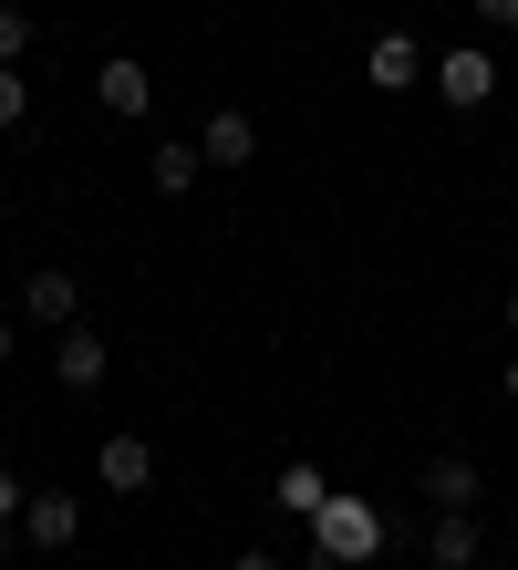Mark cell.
<instances>
[{
	"label": "cell",
	"instance_id": "6da1fadb",
	"mask_svg": "<svg viewBox=\"0 0 518 570\" xmlns=\"http://www.w3.org/2000/svg\"><path fill=\"white\" fill-rule=\"evenodd\" d=\"M301 529H311V570H363V560H384V540H394L384 509H373V498H342V488Z\"/></svg>",
	"mask_w": 518,
	"mask_h": 570
},
{
	"label": "cell",
	"instance_id": "7a4b0ae2",
	"mask_svg": "<svg viewBox=\"0 0 518 570\" xmlns=\"http://www.w3.org/2000/svg\"><path fill=\"white\" fill-rule=\"evenodd\" d=\"M426 83H436V105H446V115H477V105H498V83H508V73H498V52H488V42H446Z\"/></svg>",
	"mask_w": 518,
	"mask_h": 570
},
{
	"label": "cell",
	"instance_id": "3957f363",
	"mask_svg": "<svg viewBox=\"0 0 518 570\" xmlns=\"http://www.w3.org/2000/svg\"><path fill=\"white\" fill-rule=\"evenodd\" d=\"M94 478H104V498H146V488H156V446H146L135 425H115V435L94 446Z\"/></svg>",
	"mask_w": 518,
	"mask_h": 570
},
{
	"label": "cell",
	"instance_id": "277c9868",
	"mask_svg": "<svg viewBox=\"0 0 518 570\" xmlns=\"http://www.w3.org/2000/svg\"><path fill=\"white\" fill-rule=\"evenodd\" d=\"M21 322H31V332H74V322H84V281L42 259V271L21 281Z\"/></svg>",
	"mask_w": 518,
	"mask_h": 570
},
{
	"label": "cell",
	"instance_id": "5b68a950",
	"mask_svg": "<svg viewBox=\"0 0 518 570\" xmlns=\"http://www.w3.org/2000/svg\"><path fill=\"white\" fill-rule=\"evenodd\" d=\"M52 374H62V394H104V374H115V343L104 332H52Z\"/></svg>",
	"mask_w": 518,
	"mask_h": 570
},
{
	"label": "cell",
	"instance_id": "8992f818",
	"mask_svg": "<svg viewBox=\"0 0 518 570\" xmlns=\"http://www.w3.org/2000/svg\"><path fill=\"white\" fill-rule=\"evenodd\" d=\"M363 73H373V94H414V83L436 73V62H426V42H414V31H373Z\"/></svg>",
	"mask_w": 518,
	"mask_h": 570
},
{
	"label": "cell",
	"instance_id": "52a82bcc",
	"mask_svg": "<svg viewBox=\"0 0 518 570\" xmlns=\"http://www.w3.org/2000/svg\"><path fill=\"white\" fill-rule=\"evenodd\" d=\"M94 105L115 115V125L156 115V73H146V62H135V52H115V62H104V73H94Z\"/></svg>",
	"mask_w": 518,
	"mask_h": 570
},
{
	"label": "cell",
	"instance_id": "ba28073f",
	"mask_svg": "<svg viewBox=\"0 0 518 570\" xmlns=\"http://www.w3.org/2000/svg\"><path fill=\"white\" fill-rule=\"evenodd\" d=\"M197 156L218 166V177H238V166L260 156V115H238V105H218V115L197 125Z\"/></svg>",
	"mask_w": 518,
	"mask_h": 570
},
{
	"label": "cell",
	"instance_id": "9c48e42d",
	"mask_svg": "<svg viewBox=\"0 0 518 570\" xmlns=\"http://www.w3.org/2000/svg\"><path fill=\"white\" fill-rule=\"evenodd\" d=\"M488 540H477V509H436L426 519V570H477Z\"/></svg>",
	"mask_w": 518,
	"mask_h": 570
},
{
	"label": "cell",
	"instance_id": "30bf717a",
	"mask_svg": "<svg viewBox=\"0 0 518 570\" xmlns=\"http://www.w3.org/2000/svg\"><path fill=\"white\" fill-rule=\"evenodd\" d=\"M21 540H31V550H74V540H84V498H52V488H42V498L21 509Z\"/></svg>",
	"mask_w": 518,
	"mask_h": 570
},
{
	"label": "cell",
	"instance_id": "8fae6325",
	"mask_svg": "<svg viewBox=\"0 0 518 570\" xmlns=\"http://www.w3.org/2000/svg\"><path fill=\"white\" fill-rule=\"evenodd\" d=\"M477 456H426V509H477Z\"/></svg>",
	"mask_w": 518,
	"mask_h": 570
},
{
	"label": "cell",
	"instance_id": "7c38bea8",
	"mask_svg": "<svg viewBox=\"0 0 518 570\" xmlns=\"http://www.w3.org/2000/svg\"><path fill=\"white\" fill-rule=\"evenodd\" d=\"M146 177H156V197H187V187L207 177V156H197V136H166V146L146 156Z\"/></svg>",
	"mask_w": 518,
	"mask_h": 570
},
{
	"label": "cell",
	"instance_id": "4fadbf2b",
	"mask_svg": "<svg viewBox=\"0 0 518 570\" xmlns=\"http://www.w3.org/2000/svg\"><path fill=\"white\" fill-rule=\"evenodd\" d=\"M322 498H332V478H322V466H311V456H291L281 478H270V509H291V519H311V509H322Z\"/></svg>",
	"mask_w": 518,
	"mask_h": 570
},
{
	"label": "cell",
	"instance_id": "5bb4252c",
	"mask_svg": "<svg viewBox=\"0 0 518 570\" xmlns=\"http://www.w3.org/2000/svg\"><path fill=\"white\" fill-rule=\"evenodd\" d=\"M31 42H42V21H31V11H21V0H0V62H21Z\"/></svg>",
	"mask_w": 518,
	"mask_h": 570
},
{
	"label": "cell",
	"instance_id": "9a60e30c",
	"mask_svg": "<svg viewBox=\"0 0 518 570\" xmlns=\"http://www.w3.org/2000/svg\"><path fill=\"white\" fill-rule=\"evenodd\" d=\"M31 115V83H21V62H0V125H21Z\"/></svg>",
	"mask_w": 518,
	"mask_h": 570
},
{
	"label": "cell",
	"instance_id": "2e32d148",
	"mask_svg": "<svg viewBox=\"0 0 518 570\" xmlns=\"http://www.w3.org/2000/svg\"><path fill=\"white\" fill-rule=\"evenodd\" d=\"M21 509H31V488L11 478V466H0V519H21Z\"/></svg>",
	"mask_w": 518,
	"mask_h": 570
},
{
	"label": "cell",
	"instance_id": "e0dca14e",
	"mask_svg": "<svg viewBox=\"0 0 518 570\" xmlns=\"http://www.w3.org/2000/svg\"><path fill=\"white\" fill-rule=\"evenodd\" d=\"M477 21H488V31H518V0H477Z\"/></svg>",
	"mask_w": 518,
	"mask_h": 570
},
{
	"label": "cell",
	"instance_id": "ac0fdd59",
	"mask_svg": "<svg viewBox=\"0 0 518 570\" xmlns=\"http://www.w3.org/2000/svg\"><path fill=\"white\" fill-rule=\"evenodd\" d=\"M228 570H291V560H281V550H238Z\"/></svg>",
	"mask_w": 518,
	"mask_h": 570
},
{
	"label": "cell",
	"instance_id": "d6986e66",
	"mask_svg": "<svg viewBox=\"0 0 518 570\" xmlns=\"http://www.w3.org/2000/svg\"><path fill=\"white\" fill-rule=\"evenodd\" d=\"M11 343H21V322H11V312H0V363H11Z\"/></svg>",
	"mask_w": 518,
	"mask_h": 570
},
{
	"label": "cell",
	"instance_id": "ffe728a7",
	"mask_svg": "<svg viewBox=\"0 0 518 570\" xmlns=\"http://www.w3.org/2000/svg\"><path fill=\"white\" fill-rule=\"evenodd\" d=\"M498 394H508V405H518V353H508V374H498Z\"/></svg>",
	"mask_w": 518,
	"mask_h": 570
},
{
	"label": "cell",
	"instance_id": "44dd1931",
	"mask_svg": "<svg viewBox=\"0 0 518 570\" xmlns=\"http://www.w3.org/2000/svg\"><path fill=\"white\" fill-rule=\"evenodd\" d=\"M508 332H518V291H508Z\"/></svg>",
	"mask_w": 518,
	"mask_h": 570
}]
</instances>
